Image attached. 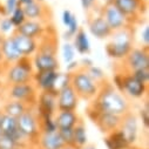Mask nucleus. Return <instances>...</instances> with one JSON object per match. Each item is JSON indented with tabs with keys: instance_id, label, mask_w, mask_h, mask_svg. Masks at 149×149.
Segmentation results:
<instances>
[{
	"instance_id": "nucleus-53",
	"label": "nucleus",
	"mask_w": 149,
	"mask_h": 149,
	"mask_svg": "<svg viewBox=\"0 0 149 149\" xmlns=\"http://www.w3.org/2000/svg\"><path fill=\"white\" fill-rule=\"evenodd\" d=\"M1 135H3V134H1V130H0V136H1Z\"/></svg>"
},
{
	"instance_id": "nucleus-1",
	"label": "nucleus",
	"mask_w": 149,
	"mask_h": 149,
	"mask_svg": "<svg viewBox=\"0 0 149 149\" xmlns=\"http://www.w3.org/2000/svg\"><path fill=\"white\" fill-rule=\"evenodd\" d=\"M89 108L100 113H109L123 116L126 113L132 110V104L129 99L118 91L113 84L106 81L100 86L97 95L91 101Z\"/></svg>"
},
{
	"instance_id": "nucleus-13",
	"label": "nucleus",
	"mask_w": 149,
	"mask_h": 149,
	"mask_svg": "<svg viewBox=\"0 0 149 149\" xmlns=\"http://www.w3.org/2000/svg\"><path fill=\"white\" fill-rule=\"evenodd\" d=\"M60 75L59 70H47V72H34L33 84L39 92L55 93L56 94V82Z\"/></svg>"
},
{
	"instance_id": "nucleus-3",
	"label": "nucleus",
	"mask_w": 149,
	"mask_h": 149,
	"mask_svg": "<svg viewBox=\"0 0 149 149\" xmlns=\"http://www.w3.org/2000/svg\"><path fill=\"white\" fill-rule=\"evenodd\" d=\"M113 86L120 91L127 99L140 100L147 96L148 94V85H144L137 81L130 73L126 72H116L113 77Z\"/></svg>"
},
{
	"instance_id": "nucleus-52",
	"label": "nucleus",
	"mask_w": 149,
	"mask_h": 149,
	"mask_svg": "<svg viewBox=\"0 0 149 149\" xmlns=\"http://www.w3.org/2000/svg\"><path fill=\"white\" fill-rule=\"evenodd\" d=\"M35 1H38V3H42V4H45V1H46V0H35Z\"/></svg>"
},
{
	"instance_id": "nucleus-25",
	"label": "nucleus",
	"mask_w": 149,
	"mask_h": 149,
	"mask_svg": "<svg viewBox=\"0 0 149 149\" xmlns=\"http://www.w3.org/2000/svg\"><path fill=\"white\" fill-rule=\"evenodd\" d=\"M72 45L75 49L77 53H79L80 55H88L91 53V40H89V36L87 34V32L84 28H80L75 35L73 36L72 39Z\"/></svg>"
},
{
	"instance_id": "nucleus-24",
	"label": "nucleus",
	"mask_w": 149,
	"mask_h": 149,
	"mask_svg": "<svg viewBox=\"0 0 149 149\" xmlns=\"http://www.w3.org/2000/svg\"><path fill=\"white\" fill-rule=\"evenodd\" d=\"M24 8V12H25V15H26V19H29V20H40L45 24L48 25V20L46 19L49 10L48 7L42 4V3H38V1H34L25 7Z\"/></svg>"
},
{
	"instance_id": "nucleus-18",
	"label": "nucleus",
	"mask_w": 149,
	"mask_h": 149,
	"mask_svg": "<svg viewBox=\"0 0 149 149\" xmlns=\"http://www.w3.org/2000/svg\"><path fill=\"white\" fill-rule=\"evenodd\" d=\"M11 38H12L14 45L17 46L18 51L20 52V54L24 58H32L36 52H38V46H39L38 40L25 36V35L18 33L15 31L11 34Z\"/></svg>"
},
{
	"instance_id": "nucleus-10",
	"label": "nucleus",
	"mask_w": 149,
	"mask_h": 149,
	"mask_svg": "<svg viewBox=\"0 0 149 149\" xmlns=\"http://www.w3.org/2000/svg\"><path fill=\"white\" fill-rule=\"evenodd\" d=\"M88 116L89 119L96 125V127L103 133V134H109L114 130H118L121 123V116L109 114V113H100L92 108L88 107Z\"/></svg>"
},
{
	"instance_id": "nucleus-20",
	"label": "nucleus",
	"mask_w": 149,
	"mask_h": 149,
	"mask_svg": "<svg viewBox=\"0 0 149 149\" xmlns=\"http://www.w3.org/2000/svg\"><path fill=\"white\" fill-rule=\"evenodd\" d=\"M88 31L95 39H99V40L108 39L111 35V33H113L109 28L108 24L106 22V20L100 14L88 19Z\"/></svg>"
},
{
	"instance_id": "nucleus-32",
	"label": "nucleus",
	"mask_w": 149,
	"mask_h": 149,
	"mask_svg": "<svg viewBox=\"0 0 149 149\" xmlns=\"http://www.w3.org/2000/svg\"><path fill=\"white\" fill-rule=\"evenodd\" d=\"M8 18H10V20H11V22H12L14 29L18 28L19 26H21V25L27 20V19H26V15H25V12H24V8L20 7V6H17V7L11 12V14L8 15Z\"/></svg>"
},
{
	"instance_id": "nucleus-21",
	"label": "nucleus",
	"mask_w": 149,
	"mask_h": 149,
	"mask_svg": "<svg viewBox=\"0 0 149 149\" xmlns=\"http://www.w3.org/2000/svg\"><path fill=\"white\" fill-rule=\"evenodd\" d=\"M0 51H1V54H3L6 67L18 62L22 58V55L18 51L17 46L14 45L11 35L4 36V39L1 40V42H0Z\"/></svg>"
},
{
	"instance_id": "nucleus-15",
	"label": "nucleus",
	"mask_w": 149,
	"mask_h": 149,
	"mask_svg": "<svg viewBox=\"0 0 149 149\" xmlns=\"http://www.w3.org/2000/svg\"><path fill=\"white\" fill-rule=\"evenodd\" d=\"M39 118H53L56 109V94L55 93H47V92H39L38 100L34 106Z\"/></svg>"
},
{
	"instance_id": "nucleus-2",
	"label": "nucleus",
	"mask_w": 149,
	"mask_h": 149,
	"mask_svg": "<svg viewBox=\"0 0 149 149\" xmlns=\"http://www.w3.org/2000/svg\"><path fill=\"white\" fill-rule=\"evenodd\" d=\"M133 26H128L120 31H115L109 36L104 51L106 54L114 61L121 62L130 53L134 47V32Z\"/></svg>"
},
{
	"instance_id": "nucleus-48",
	"label": "nucleus",
	"mask_w": 149,
	"mask_h": 149,
	"mask_svg": "<svg viewBox=\"0 0 149 149\" xmlns=\"http://www.w3.org/2000/svg\"><path fill=\"white\" fill-rule=\"evenodd\" d=\"M81 149H97V147H96L95 144H92V143H88V144H86L85 147H82Z\"/></svg>"
},
{
	"instance_id": "nucleus-51",
	"label": "nucleus",
	"mask_w": 149,
	"mask_h": 149,
	"mask_svg": "<svg viewBox=\"0 0 149 149\" xmlns=\"http://www.w3.org/2000/svg\"><path fill=\"white\" fill-rule=\"evenodd\" d=\"M4 70H5V69H1V68H0V78H3V75H4Z\"/></svg>"
},
{
	"instance_id": "nucleus-7",
	"label": "nucleus",
	"mask_w": 149,
	"mask_h": 149,
	"mask_svg": "<svg viewBox=\"0 0 149 149\" xmlns=\"http://www.w3.org/2000/svg\"><path fill=\"white\" fill-rule=\"evenodd\" d=\"M38 95H39V91L36 89L33 82L5 86V96L7 100L20 101L28 104L29 107L35 106L36 100H38Z\"/></svg>"
},
{
	"instance_id": "nucleus-45",
	"label": "nucleus",
	"mask_w": 149,
	"mask_h": 149,
	"mask_svg": "<svg viewBox=\"0 0 149 149\" xmlns=\"http://www.w3.org/2000/svg\"><path fill=\"white\" fill-rule=\"evenodd\" d=\"M79 63H80V67L81 68H88V67H91L92 65H94V61H93V59H91L89 56H87V55H85L80 61H79Z\"/></svg>"
},
{
	"instance_id": "nucleus-28",
	"label": "nucleus",
	"mask_w": 149,
	"mask_h": 149,
	"mask_svg": "<svg viewBox=\"0 0 149 149\" xmlns=\"http://www.w3.org/2000/svg\"><path fill=\"white\" fill-rule=\"evenodd\" d=\"M29 108L28 104L24 103V102H20V101H15V100H7L5 101V103L1 106V109L5 114L12 116V118H15L18 119L20 115H22L25 111Z\"/></svg>"
},
{
	"instance_id": "nucleus-19",
	"label": "nucleus",
	"mask_w": 149,
	"mask_h": 149,
	"mask_svg": "<svg viewBox=\"0 0 149 149\" xmlns=\"http://www.w3.org/2000/svg\"><path fill=\"white\" fill-rule=\"evenodd\" d=\"M32 65L34 72H47V70H59L60 62L56 55H49L36 52L32 58Z\"/></svg>"
},
{
	"instance_id": "nucleus-5",
	"label": "nucleus",
	"mask_w": 149,
	"mask_h": 149,
	"mask_svg": "<svg viewBox=\"0 0 149 149\" xmlns=\"http://www.w3.org/2000/svg\"><path fill=\"white\" fill-rule=\"evenodd\" d=\"M33 65L31 58H21L18 62L10 65L4 70V81L5 86L8 85H18V84H27L33 81Z\"/></svg>"
},
{
	"instance_id": "nucleus-34",
	"label": "nucleus",
	"mask_w": 149,
	"mask_h": 149,
	"mask_svg": "<svg viewBox=\"0 0 149 149\" xmlns=\"http://www.w3.org/2000/svg\"><path fill=\"white\" fill-rule=\"evenodd\" d=\"M28 148L31 147L20 144L8 136H5V135L0 136V149H28Z\"/></svg>"
},
{
	"instance_id": "nucleus-49",
	"label": "nucleus",
	"mask_w": 149,
	"mask_h": 149,
	"mask_svg": "<svg viewBox=\"0 0 149 149\" xmlns=\"http://www.w3.org/2000/svg\"><path fill=\"white\" fill-rule=\"evenodd\" d=\"M103 5H108V4H111L113 3V0H101Z\"/></svg>"
},
{
	"instance_id": "nucleus-23",
	"label": "nucleus",
	"mask_w": 149,
	"mask_h": 149,
	"mask_svg": "<svg viewBox=\"0 0 149 149\" xmlns=\"http://www.w3.org/2000/svg\"><path fill=\"white\" fill-rule=\"evenodd\" d=\"M66 144L58 132L55 133H41L35 146L38 149H62Z\"/></svg>"
},
{
	"instance_id": "nucleus-33",
	"label": "nucleus",
	"mask_w": 149,
	"mask_h": 149,
	"mask_svg": "<svg viewBox=\"0 0 149 149\" xmlns=\"http://www.w3.org/2000/svg\"><path fill=\"white\" fill-rule=\"evenodd\" d=\"M80 29V25H79V20L77 18V15L74 14V17L72 18V20L69 21V24L66 26V32L63 33V39L66 41H69L73 39V36L75 35V33Z\"/></svg>"
},
{
	"instance_id": "nucleus-29",
	"label": "nucleus",
	"mask_w": 149,
	"mask_h": 149,
	"mask_svg": "<svg viewBox=\"0 0 149 149\" xmlns=\"http://www.w3.org/2000/svg\"><path fill=\"white\" fill-rule=\"evenodd\" d=\"M86 144H88V134L86 125L81 120L73 128V147H75L77 149H81Z\"/></svg>"
},
{
	"instance_id": "nucleus-46",
	"label": "nucleus",
	"mask_w": 149,
	"mask_h": 149,
	"mask_svg": "<svg viewBox=\"0 0 149 149\" xmlns=\"http://www.w3.org/2000/svg\"><path fill=\"white\" fill-rule=\"evenodd\" d=\"M34 1L35 0H18V5L20 7H25V6H27V5H29V4L34 3Z\"/></svg>"
},
{
	"instance_id": "nucleus-38",
	"label": "nucleus",
	"mask_w": 149,
	"mask_h": 149,
	"mask_svg": "<svg viewBox=\"0 0 149 149\" xmlns=\"http://www.w3.org/2000/svg\"><path fill=\"white\" fill-rule=\"evenodd\" d=\"M140 120L142 121V125L144 126L146 129H148L149 127V104H148V101L146 100L144 102V106L140 109Z\"/></svg>"
},
{
	"instance_id": "nucleus-4",
	"label": "nucleus",
	"mask_w": 149,
	"mask_h": 149,
	"mask_svg": "<svg viewBox=\"0 0 149 149\" xmlns=\"http://www.w3.org/2000/svg\"><path fill=\"white\" fill-rule=\"evenodd\" d=\"M70 86L80 100L91 102L97 95L101 85L95 82L88 75L85 68L80 67L74 73H70Z\"/></svg>"
},
{
	"instance_id": "nucleus-8",
	"label": "nucleus",
	"mask_w": 149,
	"mask_h": 149,
	"mask_svg": "<svg viewBox=\"0 0 149 149\" xmlns=\"http://www.w3.org/2000/svg\"><path fill=\"white\" fill-rule=\"evenodd\" d=\"M149 48L147 47H133L130 53L126 56L123 61H121V72L132 73L137 69L149 68Z\"/></svg>"
},
{
	"instance_id": "nucleus-42",
	"label": "nucleus",
	"mask_w": 149,
	"mask_h": 149,
	"mask_svg": "<svg viewBox=\"0 0 149 149\" xmlns=\"http://www.w3.org/2000/svg\"><path fill=\"white\" fill-rule=\"evenodd\" d=\"M80 3H81V6L85 12H91L95 8L97 0H80Z\"/></svg>"
},
{
	"instance_id": "nucleus-44",
	"label": "nucleus",
	"mask_w": 149,
	"mask_h": 149,
	"mask_svg": "<svg viewBox=\"0 0 149 149\" xmlns=\"http://www.w3.org/2000/svg\"><path fill=\"white\" fill-rule=\"evenodd\" d=\"M80 68V63H79V61L78 60H74V61H72V62H69V63H67L66 65V70H67V73H74L75 70H78Z\"/></svg>"
},
{
	"instance_id": "nucleus-16",
	"label": "nucleus",
	"mask_w": 149,
	"mask_h": 149,
	"mask_svg": "<svg viewBox=\"0 0 149 149\" xmlns=\"http://www.w3.org/2000/svg\"><path fill=\"white\" fill-rule=\"evenodd\" d=\"M80 99L74 92L70 85L65 86L56 93V109L58 110H73L77 111Z\"/></svg>"
},
{
	"instance_id": "nucleus-12",
	"label": "nucleus",
	"mask_w": 149,
	"mask_h": 149,
	"mask_svg": "<svg viewBox=\"0 0 149 149\" xmlns=\"http://www.w3.org/2000/svg\"><path fill=\"white\" fill-rule=\"evenodd\" d=\"M0 130H1L3 135L11 137L15 142H18L20 144H24V146L32 147L29 144V142L25 139V136L20 133V130L18 129L17 119L5 114L1 109H0Z\"/></svg>"
},
{
	"instance_id": "nucleus-30",
	"label": "nucleus",
	"mask_w": 149,
	"mask_h": 149,
	"mask_svg": "<svg viewBox=\"0 0 149 149\" xmlns=\"http://www.w3.org/2000/svg\"><path fill=\"white\" fill-rule=\"evenodd\" d=\"M86 72L88 73V75H89V77H91L95 82H97L99 85H102V84H104V82L107 81V78H106V73H104V70H103L101 67L96 66L95 63H94V65H92L91 67L86 68Z\"/></svg>"
},
{
	"instance_id": "nucleus-37",
	"label": "nucleus",
	"mask_w": 149,
	"mask_h": 149,
	"mask_svg": "<svg viewBox=\"0 0 149 149\" xmlns=\"http://www.w3.org/2000/svg\"><path fill=\"white\" fill-rule=\"evenodd\" d=\"M133 78H135L137 81L148 85L149 84V68H143V69H137L130 73Z\"/></svg>"
},
{
	"instance_id": "nucleus-11",
	"label": "nucleus",
	"mask_w": 149,
	"mask_h": 149,
	"mask_svg": "<svg viewBox=\"0 0 149 149\" xmlns=\"http://www.w3.org/2000/svg\"><path fill=\"white\" fill-rule=\"evenodd\" d=\"M108 24L109 28L111 29V32L115 31H120L122 28H126L129 25L127 18L113 5V4H108V5H103L100 10L99 13Z\"/></svg>"
},
{
	"instance_id": "nucleus-17",
	"label": "nucleus",
	"mask_w": 149,
	"mask_h": 149,
	"mask_svg": "<svg viewBox=\"0 0 149 149\" xmlns=\"http://www.w3.org/2000/svg\"><path fill=\"white\" fill-rule=\"evenodd\" d=\"M15 32L28 36V38L35 39V40H40L44 35H46L49 31V27L47 24L40 21V20H29L27 19L21 26L14 29Z\"/></svg>"
},
{
	"instance_id": "nucleus-27",
	"label": "nucleus",
	"mask_w": 149,
	"mask_h": 149,
	"mask_svg": "<svg viewBox=\"0 0 149 149\" xmlns=\"http://www.w3.org/2000/svg\"><path fill=\"white\" fill-rule=\"evenodd\" d=\"M104 144L107 149H129L132 148L127 140L125 139L123 134L118 129L104 136Z\"/></svg>"
},
{
	"instance_id": "nucleus-26",
	"label": "nucleus",
	"mask_w": 149,
	"mask_h": 149,
	"mask_svg": "<svg viewBox=\"0 0 149 149\" xmlns=\"http://www.w3.org/2000/svg\"><path fill=\"white\" fill-rule=\"evenodd\" d=\"M38 42H39V46H38L39 53L56 55V53H58V39H56L54 32L51 33L48 31V33L46 35H44Z\"/></svg>"
},
{
	"instance_id": "nucleus-6",
	"label": "nucleus",
	"mask_w": 149,
	"mask_h": 149,
	"mask_svg": "<svg viewBox=\"0 0 149 149\" xmlns=\"http://www.w3.org/2000/svg\"><path fill=\"white\" fill-rule=\"evenodd\" d=\"M17 123L20 133L25 136V139L29 142V144L34 147L41 134L40 118L38 113H36L35 108L29 107L22 115H20L17 119Z\"/></svg>"
},
{
	"instance_id": "nucleus-50",
	"label": "nucleus",
	"mask_w": 149,
	"mask_h": 149,
	"mask_svg": "<svg viewBox=\"0 0 149 149\" xmlns=\"http://www.w3.org/2000/svg\"><path fill=\"white\" fill-rule=\"evenodd\" d=\"M62 149H77L75 147H73V146H65Z\"/></svg>"
},
{
	"instance_id": "nucleus-22",
	"label": "nucleus",
	"mask_w": 149,
	"mask_h": 149,
	"mask_svg": "<svg viewBox=\"0 0 149 149\" xmlns=\"http://www.w3.org/2000/svg\"><path fill=\"white\" fill-rule=\"evenodd\" d=\"M54 121L58 129H73L80 121V116L73 110H58L54 115Z\"/></svg>"
},
{
	"instance_id": "nucleus-14",
	"label": "nucleus",
	"mask_w": 149,
	"mask_h": 149,
	"mask_svg": "<svg viewBox=\"0 0 149 149\" xmlns=\"http://www.w3.org/2000/svg\"><path fill=\"white\" fill-rule=\"evenodd\" d=\"M119 130L123 134L128 144L133 147L139 140V118L133 111H128L121 116V123Z\"/></svg>"
},
{
	"instance_id": "nucleus-41",
	"label": "nucleus",
	"mask_w": 149,
	"mask_h": 149,
	"mask_svg": "<svg viewBox=\"0 0 149 149\" xmlns=\"http://www.w3.org/2000/svg\"><path fill=\"white\" fill-rule=\"evenodd\" d=\"M140 42L142 47L149 48V27L146 25L140 33Z\"/></svg>"
},
{
	"instance_id": "nucleus-35",
	"label": "nucleus",
	"mask_w": 149,
	"mask_h": 149,
	"mask_svg": "<svg viewBox=\"0 0 149 149\" xmlns=\"http://www.w3.org/2000/svg\"><path fill=\"white\" fill-rule=\"evenodd\" d=\"M41 133H55L58 132V126L53 118H41L40 119Z\"/></svg>"
},
{
	"instance_id": "nucleus-47",
	"label": "nucleus",
	"mask_w": 149,
	"mask_h": 149,
	"mask_svg": "<svg viewBox=\"0 0 149 149\" xmlns=\"http://www.w3.org/2000/svg\"><path fill=\"white\" fill-rule=\"evenodd\" d=\"M0 68H1V69H5V68H6V65H5V61H4L1 51H0Z\"/></svg>"
},
{
	"instance_id": "nucleus-39",
	"label": "nucleus",
	"mask_w": 149,
	"mask_h": 149,
	"mask_svg": "<svg viewBox=\"0 0 149 149\" xmlns=\"http://www.w3.org/2000/svg\"><path fill=\"white\" fill-rule=\"evenodd\" d=\"M58 133L66 146H73V129H58Z\"/></svg>"
},
{
	"instance_id": "nucleus-54",
	"label": "nucleus",
	"mask_w": 149,
	"mask_h": 149,
	"mask_svg": "<svg viewBox=\"0 0 149 149\" xmlns=\"http://www.w3.org/2000/svg\"><path fill=\"white\" fill-rule=\"evenodd\" d=\"M129 149H132V148H129Z\"/></svg>"
},
{
	"instance_id": "nucleus-31",
	"label": "nucleus",
	"mask_w": 149,
	"mask_h": 149,
	"mask_svg": "<svg viewBox=\"0 0 149 149\" xmlns=\"http://www.w3.org/2000/svg\"><path fill=\"white\" fill-rule=\"evenodd\" d=\"M75 55H77V52L74 49L73 45L70 41H65L61 46V56H62V60L63 62L67 65L72 61L75 60Z\"/></svg>"
},
{
	"instance_id": "nucleus-36",
	"label": "nucleus",
	"mask_w": 149,
	"mask_h": 149,
	"mask_svg": "<svg viewBox=\"0 0 149 149\" xmlns=\"http://www.w3.org/2000/svg\"><path fill=\"white\" fill-rule=\"evenodd\" d=\"M13 32H14V27L8 18V15L0 17V34L3 36H8Z\"/></svg>"
},
{
	"instance_id": "nucleus-40",
	"label": "nucleus",
	"mask_w": 149,
	"mask_h": 149,
	"mask_svg": "<svg viewBox=\"0 0 149 149\" xmlns=\"http://www.w3.org/2000/svg\"><path fill=\"white\" fill-rule=\"evenodd\" d=\"M18 5V0H5L4 6H3V17L10 15L11 12L17 7Z\"/></svg>"
},
{
	"instance_id": "nucleus-9",
	"label": "nucleus",
	"mask_w": 149,
	"mask_h": 149,
	"mask_svg": "<svg viewBox=\"0 0 149 149\" xmlns=\"http://www.w3.org/2000/svg\"><path fill=\"white\" fill-rule=\"evenodd\" d=\"M111 4L127 18L130 26L141 20L147 8L144 0H113Z\"/></svg>"
},
{
	"instance_id": "nucleus-43",
	"label": "nucleus",
	"mask_w": 149,
	"mask_h": 149,
	"mask_svg": "<svg viewBox=\"0 0 149 149\" xmlns=\"http://www.w3.org/2000/svg\"><path fill=\"white\" fill-rule=\"evenodd\" d=\"M73 17H74V13H73L72 11H69V10H63V11H62V14H61V21H62V24H63L65 27L69 24V21L72 20Z\"/></svg>"
}]
</instances>
